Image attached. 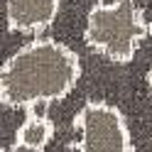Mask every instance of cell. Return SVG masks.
Wrapping results in <instances>:
<instances>
[{"mask_svg": "<svg viewBox=\"0 0 152 152\" xmlns=\"http://www.w3.org/2000/svg\"><path fill=\"white\" fill-rule=\"evenodd\" d=\"M61 0H5V22L10 32L39 34L59 15Z\"/></svg>", "mask_w": 152, "mask_h": 152, "instance_id": "obj_4", "label": "cell"}, {"mask_svg": "<svg viewBox=\"0 0 152 152\" xmlns=\"http://www.w3.org/2000/svg\"><path fill=\"white\" fill-rule=\"evenodd\" d=\"M81 61L56 39H32L0 64V103L34 108L66 98L79 83Z\"/></svg>", "mask_w": 152, "mask_h": 152, "instance_id": "obj_1", "label": "cell"}, {"mask_svg": "<svg viewBox=\"0 0 152 152\" xmlns=\"http://www.w3.org/2000/svg\"><path fill=\"white\" fill-rule=\"evenodd\" d=\"M147 34L150 22L140 12L135 0H113L91 7L83 39L93 52L108 56L110 61L125 64L135 56Z\"/></svg>", "mask_w": 152, "mask_h": 152, "instance_id": "obj_2", "label": "cell"}, {"mask_svg": "<svg viewBox=\"0 0 152 152\" xmlns=\"http://www.w3.org/2000/svg\"><path fill=\"white\" fill-rule=\"evenodd\" d=\"M79 152H132V137L120 108L106 101H88L74 118Z\"/></svg>", "mask_w": 152, "mask_h": 152, "instance_id": "obj_3", "label": "cell"}, {"mask_svg": "<svg viewBox=\"0 0 152 152\" xmlns=\"http://www.w3.org/2000/svg\"><path fill=\"white\" fill-rule=\"evenodd\" d=\"M52 137H54V123L47 115L30 113L15 132V147H22L30 152H42L52 142Z\"/></svg>", "mask_w": 152, "mask_h": 152, "instance_id": "obj_5", "label": "cell"}, {"mask_svg": "<svg viewBox=\"0 0 152 152\" xmlns=\"http://www.w3.org/2000/svg\"><path fill=\"white\" fill-rule=\"evenodd\" d=\"M147 86H150V101H152V71H150V76H147Z\"/></svg>", "mask_w": 152, "mask_h": 152, "instance_id": "obj_6", "label": "cell"}, {"mask_svg": "<svg viewBox=\"0 0 152 152\" xmlns=\"http://www.w3.org/2000/svg\"><path fill=\"white\" fill-rule=\"evenodd\" d=\"M0 152H3V150H0Z\"/></svg>", "mask_w": 152, "mask_h": 152, "instance_id": "obj_7", "label": "cell"}]
</instances>
